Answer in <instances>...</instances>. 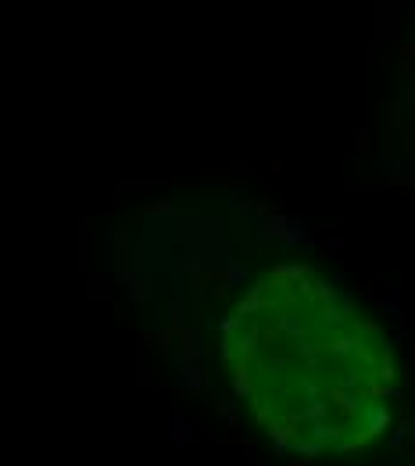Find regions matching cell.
<instances>
[{"label":"cell","mask_w":415,"mask_h":466,"mask_svg":"<svg viewBox=\"0 0 415 466\" xmlns=\"http://www.w3.org/2000/svg\"><path fill=\"white\" fill-rule=\"evenodd\" d=\"M222 363L258 427L308 459L369 448L401 405L387 330L308 266H276L244 287L222 319Z\"/></svg>","instance_id":"6da1fadb"}]
</instances>
